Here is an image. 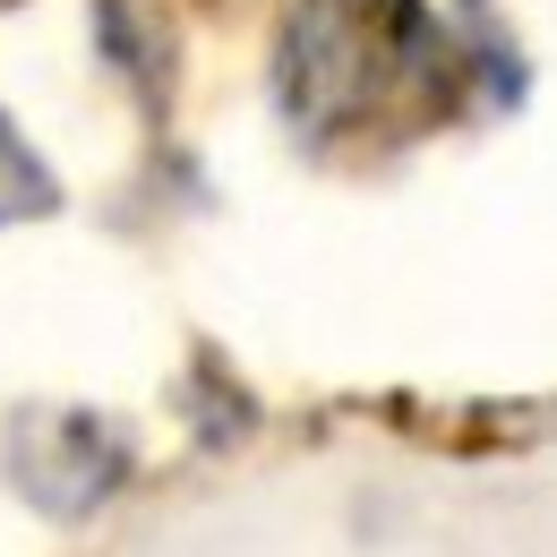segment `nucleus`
Returning a JSON list of instances; mask_svg holds the SVG:
<instances>
[{"label":"nucleus","mask_w":557,"mask_h":557,"mask_svg":"<svg viewBox=\"0 0 557 557\" xmlns=\"http://www.w3.org/2000/svg\"><path fill=\"white\" fill-rule=\"evenodd\" d=\"M9 472H17V488L52 523H77V515H95L112 488L129 481V437L95 412H17Z\"/></svg>","instance_id":"1"},{"label":"nucleus","mask_w":557,"mask_h":557,"mask_svg":"<svg viewBox=\"0 0 557 557\" xmlns=\"http://www.w3.org/2000/svg\"><path fill=\"white\" fill-rule=\"evenodd\" d=\"M61 207V189H52V172H44V154L9 129V112H0V223H26V214H52Z\"/></svg>","instance_id":"2"}]
</instances>
